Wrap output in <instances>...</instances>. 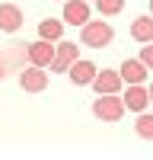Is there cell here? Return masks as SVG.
Masks as SVG:
<instances>
[{
	"instance_id": "obj_1",
	"label": "cell",
	"mask_w": 153,
	"mask_h": 160,
	"mask_svg": "<svg viewBox=\"0 0 153 160\" xmlns=\"http://www.w3.org/2000/svg\"><path fill=\"white\" fill-rule=\"evenodd\" d=\"M112 38H115V29L105 19H89L80 26V45H86V48H105V45H112Z\"/></svg>"
},
{
	"instance_id": "obj_2",
	"label": "cell",
	"mask_w": 153,
	"mask_h": 160,
	"mask_svg": "<svg viewBox=\"0 0 153 160\" xmlns=\"http://www.w3.org/2000/svg\"><path fill=\"white\" fill-rule=\"evenodd\" d=\"M124 99L118 96V93H102V96L93 102V115L102 118V122H121L124 118Z\"/></svg>"
},
{
	"instance_id": "obj_3",
	"label": "cell",
	"mask_w": 153,
	"mask_h": 160,
	"mask_svg": "<svg viewBox=\"0 0 153 160\" xmlns=\"http://www.w3.org/2000/svg\"><path fill=\"white\" fill-rule=\"evenodd\" d=\"M80 45L76 42H58L54 45V61H51V74H67L70 64L80 58V51H76Z\"/></svg>"
},
{
	"instance_id": "obj_4",
	"label": "cell",
	"mask_w": 153,
	"mask_h": 160,
	"mask_svg": "<svg viewBox=\"0 0 153 160\" xmlns=\"http://www.w3.org/2000/svg\"><path fill=\"white\" fill-rule=\"evenodd\" d=\"M19 87L26 93H42L48 87V71L45 68H35V64H29V68L19 71Z\"/></svg>"
},
{
	"instance_id": "obj_5",
	"label": "cell",
	"mask_w": 153,
	"mask_h": 160,
	"mask_svg": "<svg viewBox=\"0 0 153 160\" xmlns=\"http://www.w3.org/2000/svg\"><path fill=\"white\" fill-rule=\"evenodd\" d=\"M96 74H99V68H96L93 61H86V58H76L70 64V71H67V77L73 80V87H93Z\"/></svg>"
},
{
	"instance_id": "obj_6",
	"label": "cell",
	"mask_w": 153,
	"mask_h": 160,
	"mask_svg": "<svg viewBox=\"0 0 153 160\" xmlns=\"http://www.w3.org/2000/svg\"><path fill=\"white\" fill-rule=\"evenodd\" d=\"M124 109L128 112H147V106H150V93L144 83H128V93H124Z\"/></svg>"
},
{
	"instance_id": "obj_7",
	"label": "cell",
	"mask_w": 153,
	"mask_h": 160,
	"mask_svg": "<svg viewBox=\"0 0 153 160\" xmlns=\"http://www.w3.org/2000/svg\"><path fill=\"white\" fill-rule=\"evenodd\" d=\"M26 51H29V64H35V68H51V61H54V45L45 38H35Z\"/></svg>"
},
{
	"instance_id": "obj_8",
	"label": "cell",
	"mask_w": 153,
	"mask_h": 160,
	"mask_svg": "<svg viewBox=\"0 0 153 160\" xmlns=\"http://www.w3.org/2000/svg\"><path fill=\"white\" fill-rule=\"evenodd\" d=\"M118 74H121L124 83H144L150 71H147V64L140 61V58H124L121 68H118Z\"/></svg>"
},
{
	"instance_id": "obj_9",
	"label": "cell",
	"mask_w": 153,
	"mask_h": 160,
	"mask_svg": "<svg viewBox=\"0 0 153 160\" xmlns=\"http://www.w3.org/2000/svg\"><path fill=\"white\" fill-rule=\"evenodd\" d=\"M22 10L16 3H0V32H19L22 29Z\"/></svg>"
},
{
	"instance_id": "obj_10",
	"label": "cell",
	"mask_w": 153,
	"mask_h": 160,
	"mask_svg": "<svg viewBox=\"0 0 153 160\" xmlns=\"http://www.w3.org/2000/svg\"><path fill=\"white\" fill-rule=\"evenodd\" d=\"M64 22L70 26L89 22V0H64Z\"/></svg>"
},
{
	"instance_id": "obj_11",
	"label": "cell",
	"mask_w": 153,
	"mask_h": 160,
	"mask_svg": "<svg viewBox=\"0 0 153 160\" xmlns=\"http://www.w3.org/2000/svg\"><path fill=\"white\" fill-rule=\"evenodd\" d=\"M121 83H124V80H121L118 71H105V68H102L96 74V80H93V90L99 93V96H102V93H121Z\"/></svg>"
},
{
	"instance_id": "obj_12",
	"label": "cell",
	"mask_w": 153,
	"mask_h": 160,
	"mask_svg": "<svg viewBox=\"0 0 153 160\" xmlns=\"http://www.w3.org/2000/svg\"><path fill=\"white\" fill-rule=\"evenodd\" d=\"M131 38L140 45H150L153 42V16H137L131 22Z\"/></svg>"
},
{
	"instance_id": "obj_13",
	"label": "cell",
	"mask_w": 153,
	"mask_h": 160,
	"mask_svg": "<svg viewBox=\"0 0 153 160\" xmlns=\"http://www.w3.org/2000/svg\"><path fill=\"white\" fill-rule=\"evenodd\" d=\"M29 45H13L7 48V55H0V61L7 64V71H22L26 68V61H29V51H26Z\"/></svg>"
},
{
	"instance_id": "obj_14",
	"label": "cell",
	"mask_w": 153,
	"mask_h": 160,
	"mask_svg": "<svg viewBox=\"0 0 153 160\" xmlns=\"http://www.w3.org/2000/svg\"><path fill=\"white\" fill-rule=\"evenodd\" d=\"M64 35V22L61 19H42L38 22V38H45V42H61Z\"/></svg>"
},
{
	"instance_id": "obj_15",
	"label": "cell",
	"mask_w": 153,
	"mask_h": 160,
	"mask_svg": "<svg viewBox=\"0 0 153 160\" xmlns=\"http://www.w3.org/2000/svg\"><path fill=\"white\" fill-rule=\"evenodd\" d=\"M134 131L144 141H153V112H137V122H134Z\"/></svg>"
},
{
	"instance_id": "obj_16",
	"label": "cell",
	"mask_w": 153,
	"mask_h": 160,
	"mask_svg": "<svg viewBox=\"0 0 153 160\" xmlns=\"http://www.w3.org/2000/svg\"><path fill=\"white\" fill-rule=\"evenodd\" d=\"M96 10L99 16H118L124 10V0H96Z\"/></svg>"
},
{
	"instance_id": "obj_17",
	"label": "cell",
	"mask_w": 153,
	"mask_h": 160,
	"mask_svg": "<svg viewBox=\"0 0 153 160\" xmlns=\"http://www.w3.org/2000/svg\"><path fill=\"white\" fill-rule=\"evenodd\" d=\"M140 61L147 64V71H153V42H150V45H144V48H140Z\"/></svg>"
},
{
	"instance_id": "obj_18",
	"label": "cell",
	"mask_w": 153,
	"mask_h": 160,
	"mask_svg": "<svg viewBox=\"0 0 153 160\" xmlns=\"http://www.w3.org/2000/svg\"><path fill=\"white\" fill-rule=\"evenodd\" d=\"M3 77H7V64L0 61V80H3Z\"/></svg>"
},
{
	"instance_id": "obj_19",
	"label": "cell",
	"mask_w": 153,
	"mask_h": 160,
	"mask_svg": "<svg viewBox=\"0 0 153 160\" xmlns=\"http://www.w3.org/2000/svg\"><path fill=\"white\" fill-rule=\"evenodd\" d=\"M147 93H150V106H153V83H150V87H147Z\"/></svg>"
},
{
	"instance_id": "obj_20",
	"label": "cell",
	"mask_w": 153,
	"mask_h": 160,
	"mask_svg": "<svg viewBox=\"0 0 153 160\" xmlns=\"http://www.w3.org/2000/svg\"><path fill=\"white\" fill-rule=\"evenodd\" d=\"M150 16H153V0H150Z\"/></svg>"
},
{
	"instance_id": "obj_21",
	"label": "cell",
	"mask_w": 153,
	"mask_h": 160,
	"mask_svg": "<svg viewBox=\"0 0 153 160\" xmlns=\"http://www.w3.org/2000/svg\"><path fill=\"white\" fill-rule=\"evenodd\" d=\"M61 3H64V0H61Z\"/></svg>"
}]
</instances>
